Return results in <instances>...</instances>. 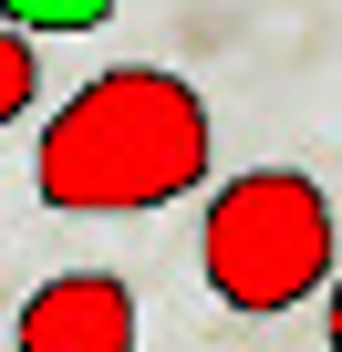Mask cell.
Listing matches in <instances>:
<instances>
[{"instance_id":"3","label":"cell","mask_w":342,"mask_h":352,"mask_svg":"<svg viewBox=\"0 0 342 352\" xmlns=\"http://www.w3.org/2000/svg\"><path fill=\"white\" fill-rule=\"evenodd\" d=\"M11 352H135V290L114 270H63L11 311Z\"/></svg>"},{"instance_id":"1","label":"cell","mask_w":342,"mask_h":352,"mask_svg":"<svg viewBox=\"0 0 342 352\" xmlns=\"http://www.w3.org/2000/svg\"><path fill=\"white\" fill-rule=\"evenodd\" d=\"M208 176V94L166 63H114L32 145V197L63 218H135V208H177Z\"/></svg>"},{"instance_id":"2","label":"cell","mask_w":342,"mask_h":352,"mask_svg":"<svg viewBox=\"0 0 342 352\" xmlns=\"http://www.w3.org/2000/svg\"><path fill=\"white\" fill-rule=\"evenodd\" d=\"M197 270L228 311L270 321L311 290L342 280V228H332V197H321V176L301 166H249L228 176V187L208 197V228H197Z\"/></svg>"},{"instance_id":"5","label":"cell","mask_w":342,"mask_h":352,"mask_svg":"<svg viewBox=\"0 0 342 352\" xmlns=\"http://www.w3.org/2000/svg\"><path fill=\"white\" fill-rule=\"evenodd\" d=\"M104 11H114V0H0V21L32 32V42H42V32H94Z\"/></svg>"},{"instance_id":"6","label":"cell","mask_w":342,"mask_h":352,"mask_svg":"<svg viewBox=\"0 0 342 352\" xmlns=\"http://www.w3.org/2000/svg\"><path fill=\"white\" fill-rule=\"evenodd\" d=\"M321 342H332V352H342V280H332V290H321Z\"/></svg>"},{"instance_id":"4","label":"cell","mask_w":342,"mask_h":352,"mask_svg":"<svg viewBox=\"0 0 342 352\" xmlns=\"http://www.w3.org/2000/svg\"><path fill=\"white\" fill-rule=\"evenodd\" d=\"M32 94H42V52H32V32L0 21V124H21V114H32Z\"/></svg>"}]
</instances>
